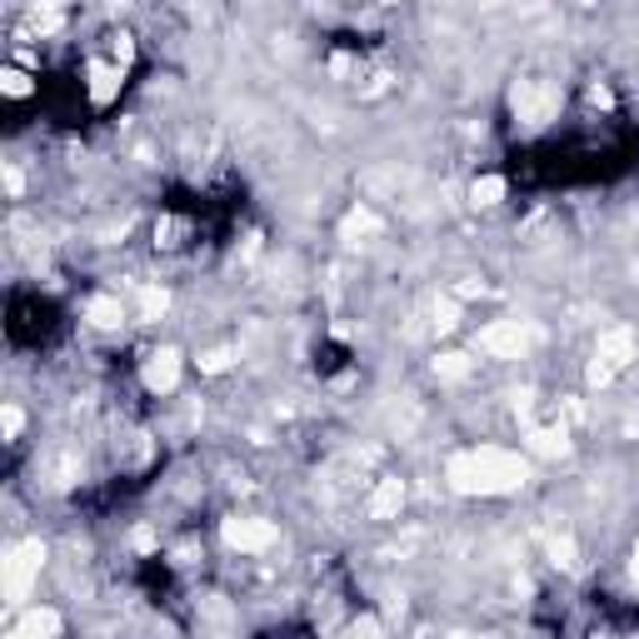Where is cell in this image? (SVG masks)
I'll return each mask as SVG.
<instances>
[{
  "instance_id": "obj_8",
  "label": "cell",
  "mask_w": 639,
  "mask_h": 639,
  "mask_svg": "<svg viewBox=\"0 0 639 639\" xmlns=\"http://www.w3.org/2000/svg\"><path fill=\"white\" fill-rule=\"evenodd\" d=\"M0 90H6L10 100H30V95H40V80L10 60V65H0Z\"/></svg>"
},
{
  "instance_id": "obj_2",
  "label": "cell",
  "mask_w": 639,
  "mask_h": 639,
  "mask_svg": "<svg viewBox=\"0 0 639 639\" xmlns=\"http://www.w3.org/2000/svg\"><path fill=\"white\" fill-rule=\"evenodd\" d=\"M515 115L525 120V125H549V120L559 115V90L549 85V80H515Z\"/></svg>"
},
{
  "instance_id": "obj_4",
  "label": "cell",
  "mask_w": 639,
  "mask_h": 639,
  "mask_svg": "<svg viewBox=\"0 0 639 639\" xmlns=\"http://www.w3.org/2000/svg\"><path fill=\"white\" fill-rule=\"evenodd\" d=\"M525 345H529V335H525L519 320H495V325L479 329V349L495 355V359H519V355H525Z\"/></svg>"
},
{
  "instance_id": "obj_10",
  "label": "cell",
  "mask_w": 639,
  "mask_h": 639,
  "mask_svg": "<svg viewBox=\"0 0 639 639\" xmlns=\"http://www.w3.org/2000/svg\"><path fill=\"white\" fill-rule=\"evenodd\" d=\"M589 639H639V625H619L615 619V625H599Z\"/></svg>"
},
{
  "instance_id": "obj_3",
  "label": "cell",
  "mask_w": 639,
  "mask_h": 639,
  "mask_svg": "<svg viewBox=\"0 0 639 639\" xmlns=\"http://www.w3.org/2000/svg\"><path fill=\"white\" fill-rule=\"evenodd\" d=\"M220 539H225L230 549H240V555H265L280 539V529L260 515H230L225 525H220Z\"/></svg>"
},
{
  "instance_id": "obj_9",
  "label": "cell",
  "mask_w": 639,
  "mask_h": 639,
  "mask_svg": "<svg viewBox=\"0 0 639 639\" xmlns=\"http://www.w3.org/2000/svg\"><path fill=\"white\" fill-rule=\"evenodd\" d=\"M505 180H499V175H479L475 180V185H469V200H475V205L479 210H489V205H499V200H505Z\"/></svg>"
},
{
  "instance_id": "obj_11",
  "label": "cell",
  "mask_w": 639,
  "mask_h": 639,
  "mask_svg": "<svg viewBox=\"0 0 639 639\" xmlns=\"http://www.w3.org/2000/svg\"><path fill=\"white\" fill-rule=\"evenodd\" d=\"M635 585H639V555H635Z\"/></svg>"
},
{
  "instance_id": "obj_6",
  "label": "cell",
  "mask_w": 639,
  "mask_h": 639,
  "mask_svg": "<svg viewBox=\"0 0 639 639\" xmlns=\"http://www.w3.org/2000/svg\"><path fill=\"white\" fill-rule=\"evenodd\" d=\"M399 505H405V485H399V479H379V485L369 489V499H365V515L369 519H395Z\"/></svg>"
},
{
  "instance_id": "obj_7",
  "label": "cell",
  "mask_w": 639,
  "mask_h": 639,
  "mask_svg": "<svg viewBox=\"0 0 639 639\" xmlns=\"http://www.w3.org/2000/svg\"><path fill=\"white\" fill-rule=\"evenodd\" d=\"M85 315L95 329H125V305H120V295H95Z\"/></svg>"
},
{
  "instance_id": "obj_1",
  "label": "cell",
  "mask_w": 639,
  "mask_h": 639,
  "mask_svg": "<svg viewBox=\"0 0 639 639\" xmlns=\"http://www.w3.org/2000/svg\"><path fill=\"white\" fill-rule=\"evenodd\" d=\"M525 475H529L525 455H509L499 445H475L449 459V485L459 495H509V489L525 485Z\"/></svg>"
},
{
  "instance_id": "obj_5",
  "label": "cell",
  "mask_w": 639,
  "mask_h": 639,
  "mask_svg": "<svg viewBox=\"0 0 639 639\" xmlns=\"http://www.w3.org/2000/svg\"><path fill=\"white\" fill-rule=\"evenodd\" d=\"M180 379V355L175 349H150L145 359H140V385L150 389V395H170Z\"/></svg>"
}]
</instances>
